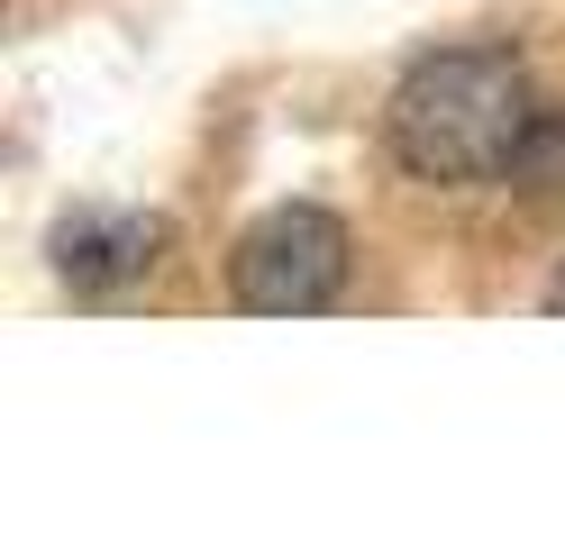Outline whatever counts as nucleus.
Segmentation results:
<instances>
[{
  "label": "nucleus",
  "mask_w": 565,
  "mask_h": 546,
  "mask_svg": "<svg viewBox=\"0 0 565 546\" xmlns=\"http://www.w3.org/2000/svg\"><path fill=\"white\" fill-rule=\"evenodd\" d=\"M383 128H393V156L419 182H502L529 164L547 109L529 100V73L502 46H447L402 73Z\"/></svg>",
  "instance_id": "1"
},
{
  "label": "nucleus",
  "mask_w": 565,
  "mask_h": 546,
  "mask_svg": "<svg viewBox=\"0 0 565 546\" xmlns=\"http://www.w3.org/2000/svg\"><path fill=\"white\" fill-rule=\"evenodd\" d=\"M228 282H237V301L246 310H265V319H301V310H329L338 301V282H347V228L329 210H265L256 228L237 237L228 255Z\"/></svg>",
  "instance_id": "2"
},
{
  "label": "nucleus",
  "mask_w": 565,
  "mask_h": 546,
  "mask_svg": "<svg viewBox=\"0 0 565 546\" xmlns=\"http://www.w3.org/2000/svg\"><path fill=\"white\" fill-rule=\"evenodd\" d=\"M156 246H164L156 218H137V210H83V218H64V228H55V265H64V282L110 291V282L147 274Z\"/></svg>",
  "instance_id": "3"
}]
</instances>
